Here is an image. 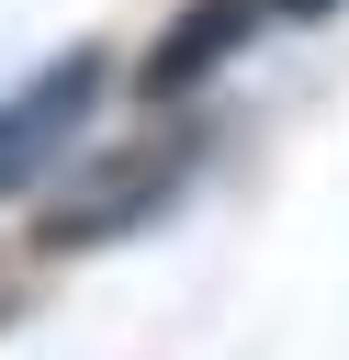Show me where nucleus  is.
Wrapping results in <instances>:
<instances>
[{
    "mask_svg": "<svg viewBox=\"0 0 349 360\" xmlns=\"http://www.w3.org/2000/svg\"><path fill=\"white\" fill-rule=\"evenodd\" d=\"M180 158H191V135H135L124 158H101V169H90V180H79V191H68L56 214H45V236H56V248L124 236V225H135V214H146V202H158V191L180 180Z\"/></svg>",
    "mask_w": 349,
    "mask_h": 360,
    "instance_id": "obj_1",
    "label": "nucleus"
},
{
    "mask_svg": "<svg viewBox=\"0 0 349 360\" xmlns=\"http://www.w3.org/2000/svg\"><path fill=\"white\" fill-rule=\"evenodd\" d=\"M90 90H101V56L79 45V56H56V68H34L11 101H0V191H23L68 135H79V112H90Z\"/></svg>",
    "mask_w": 349,
    "mask_h": 360,
    "instance_id": "obj_2",
    "label": "nucleus"
},
{
    "mask_svg": "<svg viewBox=\"0 0 349 360\" xmlns=\"http://www.w3.org/2000/svg\"><path fill=\"white\" fill-rule=\"evenodd\" d=\"M248 22H259V0H203V11H191V34L146 56V90H180V79H191V68H214V56H225Z\"/></svg>",
    "mask_w": 349,
    "mask_h": 360,
    "instance_id": "obj_3",
    "label": "nucleus"
},
{
    "mask_svg": "<svg viewBox=\"0 0 349 360\" xmlns=\"http://www.w3.org/2000/svg\"><path fill=\"white\" fill-rule=\"evenodd\" d=\"M259 11H293V22H304V11H326V0H259Z\"/></svg>",
    "mask_w": 349,
    "mask_h": 360,
    "instance_id": "obj_4",
    "label": "nucleus"
}]
</instances>
